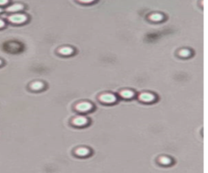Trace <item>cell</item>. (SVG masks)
<instances>
[{
  "label": "cell",
  "mask_w": 208,
  "mask_h": 173,
  "mask_svg": "<svg viewBox=\"0 0 208 173\" xmlns=\"http://www.w3.org/2000/svg\"><path fill=\"white\" fill-rule=\"evenodd\" d=\"M99 100H100L102 102H103V103L113 104L116 102L117 99H116L115 95H114L113 93H103V94L99 96Z\"/></svg>",
  "instance_id": "6da1fadb"
},
{
  "label": "cell",
  "mask_w": 208,
  "mask_h": 173,
  "mask_svg": "<svg viewBox=\"0 0 208 173\" xmlns=\"http://www.w3.org/2000/svg\"><path fill=\"white\" fill-rule=\"evenodd\" d=\"M76 110L79 112H88L93 109V105L89 102H81L76 105Z\"/></svg>",
  "instance_id": "7a4b0ae2"
},
{
  "label": "cell",
  "mask_w": 208,
  "mask_h": 173,
  "mask_svg": "<svg viewBox=\"0 0 208 173\" xmlns=\"http://www.w3.org/2000/svg\"><path fill=\"white\" fill-rule=\"evenodd\" d=\"M8 20L14 24H22L27 20V16L24 14H13L8 17Z\"/></svg>",
  "instance_id": "3957f363"
},
{
  "label": "cell",
  "mask_w": 208,
  "mask_h": 173,
  "mask_svg": "<svg viewBox=\"0 0 208 173\" xmlns=\"http://www.w3.org/2000/svg\"><path fill=\"white\" fill-rule=\"evenodd\" d=\"M89 120L86 116L83 115H78L77 117H75L74 119H72V124L74 126L77 127H83L86 126V124H88Z\"/></svg>",
  "instance_id": "277c9868"
},
{
  "label": "cell",
  "mask_w": 208,
  "mask_h": 173,
  "mask_svg": "<svg viewBox=\"0 0 208 173\" xmlns=\"http://www.w3.org/2000/svg\"><path fill=\"white\" fill-rule=\"evenodd\" d=\"M139 99L141 100V102H153L155 100V96L151 93H147V92H145V93H141L140 95H139Z\"/></svg>",
  "instance_id": "5b68a950"
},
{
  "label": "cell",
  "mask_w": 208,
  "mask_h": 173,
  "mask_svg": "<svg viewBox=\"0 0 208 173\" xmlns=\"http://www.w3.org/2000/svg\"><path fill=\"white\" fill-rule=\"evenodd\" d=\"M75 154L77 156H80V157H86V156L90 155V150L88 148H86V147H80V148H78V149H76Z\"/></svg>",
  "instance_id": "8992f818"
},
{
  "label": "cell",
  "mask_w": 208,
  "mask_h": 173,
  "mask_svg": "<svg viewBox=\"0 0 208 173\" xmlns=\"http://www.w3.org/2000/svg\"><path fill=\"white\" fill-rule=\"evenodd\" d=\"M74 52L73 49L72 47H69V46H64V47L60 48L59 50V53L62 55H71L72 53Z\"/></svg>",
  "instance_id": "52a82bcc"
},
{
  "label": "cell",
  "mask_w": 208,
  "mask_h": 173,
  "mask_svg": "<svg viewBox=\"0 0 208 173\" xmlns=\"http://www.w3.org/2000/svg\"><path fill=\"white\" fill-rule=\"evenodd\" d=\"M120 94L122 98L127 99H132V98H134V95H135L134 91L130 90H122L120 93Z\"/></svg>",
  "instance_id": "ba28073f"
},
{
  "label": "cell",
  "mask_w": 208,
  "mask_h": 173,
  "mask_svg": "<svg viewBox=\"0 0 208 173\" xmlns=\"http://www.w3.org/2000/svg\"><path fill=\"white\" fill-rule=\"evenodd\" d=\"M24 9V6L22 4H20V3H16V4H13V5L10 6L7 8V11H11V12H15V11H20V10H23Z\"/></svg>",
  "instance_id": "9c48e42d"
},
{
  "label": "cell",
  "mask_w": 208,
  "mask_h": 173,
  "mask_svg": "<svg viewBox=\"0 0 208 173\" xmlns=\"http://www.w3.org/2000/svg\"><path fill=\"white\" fill-rule=\"evenodd\" d=\"M159 162L162 165L168 166L171 164L172 161L171 158L168 157V156H161L159 158Z\"/></svg>",
  "instance_id": "30bf717a"
},
{
  "label": "cell",
  "mask_w": 208,
  "mask_h": 173,
  "mask_svg": "<svg viewBox=\"0 0 208 173\" xmlns=\"http://www.w3.org/2000/svg\"><path fill=\"white\" fill-rule=\"evenodd\" d=\"M43 87H44V84L41 81H34L30 85V88L33 90H43Z\"/></svg>",
  "instance_id": "8fae6325"
},
{
  "label": "cell",
  "mask_w": 208,
  "mask_h": 173,
  "mask_svg": "<svg viewBox=\"0 0 208 173\" xmlns=\"http://www.w3.org/2000/svg\"><path fill=\"white\" fill-rule=\"evenodd\" d=\"M150 19L155 22H159L163 20V16L159 13H154L150 16Z\"/></svg>",
  "instance_id": "7c38bea8"
},
{
  "label": "cell",
  "mask_w": 208,
  "mask_h": 173,
  "mask_svg": "<svg viewBox=\"0 0 208 173\" xmlns=\"http://www.w3.org/2000/svg\"><path fill=\"white\" fill-rule=\"evenodd\" d=\"M190 55H191V52L188 49H182V50L179 51V55L181 56V57H184V58L189 57Z\"/></svg>",
  "instance_id": "4fadbf2b"
},
{
  "label": "cell",
  "mask_w": 208,
  "mask_h": 173,
  "mask_svg": "<svg viewBox=\"0 0 208 173\" xmlns=\"http://www.w3.org/2000/svg\"><path fill=\"white\" fill-rule=\"evenodd\" d=\"M80 3H93V2H94L95 0H78Z\"/></svg>",
  "instance_id": "5bb4252c"
},
{
  "label": "cell",
  "mask_w": 208,
  "mask_h": 173,
  "mask_svg": "<svg viewBox=\"0 0 208 173\" xmlns=\"http://www.w3.org/2000/svg\"><path fill=\"white\" fill-rule=\"evenodd\" d=\"M8 3V0H0V5H5Z\"/></svg>",
  "instance_id": "9a60e30c"
},
{
  "label": "cell",
  "mask_w": 208,
  "mask_h": 173,
  "mask_svg": "<svg viewBox=\"0 0 208 173\" xmlns=\"http://www.w3.org/2000/svg\"><path fill=\"white\" fill-rule=\"evenodd\" d=\"M3 26H4V21L2 20H0V28H3Z\"/></svg>",
  "instance_id": "2e32d148"
},
{
  "label": "cell",
  "mask_w": 208,
  "mask_h": 173,
  "mask_svg": "<svg viewBox=\"0 0 208 173\" xmlns=\"http://www.w3.org/2000/svg\"><path fill=\"white\" fill-rule=\"evenodd\" d=\"M2 11H3V10H2V8H0V12H1Z\"/></svg>",
  "instance_id": "e0dca14e"
},
{
  "label": "cell",
  "mask_w": 208,
  "mask_h": 173,
  "mask_svg": "<svg viewBox=\"0 0 208 173\" xmlns=\"http://www.w3.org/2000/svg\"><path fill=\"white\" fill-rule=\"evenodd\" d=\"M1 64H2V61L0 60V65H1Z\"/></svg>",
  "instance_id": "ac0fdd59"
}]
</instances>
